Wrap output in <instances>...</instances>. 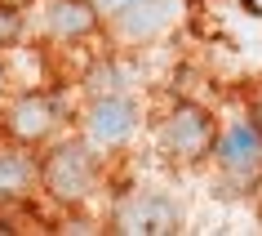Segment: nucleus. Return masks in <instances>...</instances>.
Here are the masks:
<instances>
[{"instance_id": "6", "label": "nucleus", "mask_w": 262, "mask_h": 236, "mask_svg": "<svg viewBox=\"0 0 262 236\" xmlns=\"http://www.w3.org/2000/svg\"><path fill=\"white\" fill-rule=\"evenodd\" d=\"M5 121H9V134L18 143H45L58 129V107L45 94H23V98L9 103V116Z\"/></svg>"}, {"instance_id": "9", "label": "nucleus", "mask_w": 262, "mask_h": 236, "mask_svg": "<svg viewBox=\"0 0 262 236\" xmlns=\"http://www.w3.org/2000/svg\"><path fill=\"white\" fill-rule=\"evenodd\" d=\"M18 36H23V14L14 5H0V49H9Z\"/></svg>"}, {"instance_id": "2", "label": "nucleus", "mask_w": 262, "mask_h": 236, "mask_svg": "<svg viewBox=\"0 0 262 236\" xmlns=\"http://www.w3.org/2000/svg\"><path fill=\"white\" fill-rule=\"evenodd\" d=\"M213 116L195 103H178V107L165 116L160 125V143H165L169 156H182V161H200V156L213 152Z\"/></svg>"}, {"instance_id": "13", "label": "nucleus", "mask_w": 262, "mask_h": 236, "mask_svg": "<svg viewBox=\"0 0 262 236\" xmlns=\"http://www.w3.org/2000/svg\"><path fill=\"white\" fill-rule=\"evenodd\" d=\"M0 89H5V67H0Z\"/></svg>"}, {"instance_id": "3", "label": "nucleus", "mask_w": 262, "mask_h": 236, "mask_svg": "<svg viewBox=\"0 0 262 236\" xmlns=\"http://www.w3.org/2000/svg\"><path fill=\"white\" fill-rule=\"evenodd\" d=\"M213 161H218L222 174H231V179H240V183L258 179L262 174V129L253 125V116H249V121H231V125L213 139Z\"/></svg>"}, {"instance_id": "4", "label": "nucleus", "mask_w": 262, "mask_h": 236, "mask_svg": "<svg viewBox=\"0 0 262 236\" xmlns=\"http://www.w3.org/2000/svg\"><path fill=\"white\" fill-rule=\"evenodd\" d=\"M182 227V209L178 201H169L160 192H138L120 201L116 209V232H142V236H169Z\"/></svg>"}, {"instance_id": "7", "label": "nucleus", "mask_w": 262, "mask_h": 236, "mask_svg": "<svg viewBox=\"0 0 262 236\" xmlns=\"http://www.w3.org/2000/svg\"><path fill=\"white\" fill-rule=\"evenodd\" d=\"M98 27V5L94 0H54L49 5V31L62 41H84Z\"/></svg>"}, {"instance_id": "12", "label": "nucleus", "mask_w": 262, "mask_h": 236, "mask_svg": "<svg viewBox=\"0 0 262 236\" xmlns=\"http://www.w3.org/2000/svg\"><path fill=\"white\" fill-rule=\"evenodd\" d=\"M249 116H253V125L262 129V98H258V103H253V111H249Z\"/></svg>"}, {"instance_id": "8", "label": "nucleus", "mask_w": 262, "mask_h": 236, "mask_svg": "<svg viewBox=\"0 0 262 236\" xmlns=\"http://www.w3.org/2000/svg\"><path fill=\"white\" fill-rule=\"evenodd\" d=\"M40 183V165L18 147H0V201H23Z\"/></svg>"}, {"instance_id": "5", "label": "nucleus", "mask_w": 262, "mask_h": 236, "mask_svg": "<svg viewBox=\"0 0 262 236\" xmlns=\"http://www.w3.org/2000/svg\"><path fill=\"white\" fill-rule=\"evenodd\" d=\"M89 139L98 147H120V143L134 139V129H138V107H134V98H120V94H102L89 107Z\"/></svg>"}, {"instance_id": "14", "label": "nucleus", "mask_w": 262, "mask_h": 236, "mask_svg": "<svg viewBox=\"0 0 262 236\" xmlns=\"http://www.w3.org/2000/svg\"><path fill=\"white\" fill-rule=\"evenodd\" d=\"M156 5H165V0H156Z\"/></svg>"}, {"instance_id": "1", "label": "nucleus", "mask_w": 262, "mask_h": 236, "mask_svg": "<svg viewBox=\"0 0 262 236\" xmlns=\"http://www.w3.org/2000/svg\"><path fill=\"white\" fill-rule=\"evenodd\" d=\"M98 183V161L84 143H62L40 161V187L62 205H80Z\"/></svg>"}, {"instance_id": "11", "label": "nucleus", "mask_w": 262, "mask_h": 236, "mask_svg": "<svg viewBox=\"0 0 262 236\" xmlns=\"http://www.w3.org/2000/svg\"><path fill=\"white\" fill-rule=\"evenodd\" d=\"M245 5V14H253V18H262V0H240Z\"/></svg>"}, {"instance_id": "10", "label": "nucleus", "mask_w": 262, "mask_h": 236, "mask_svg": "<svg viewBox=\"0 0 262 236\" xmlns=\"http://www.w3.org/2000/svg\"><path fill=\"white\" fill-rule=\"evenodd\" d=\"M94 5H98V9H107V14H120L129 0H94Z\"/></svg>"}]
</instances>
